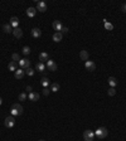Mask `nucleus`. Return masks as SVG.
I'll return each mask as SVG.
<instances>
[{
  "instance_id": "1",
  "label": "nucleus",
  "mask_w": 126,
  "mask_h": 141,
  "mask_svg": "<svg viewBox=\"0 0 126 141\" xmlns=\"http://www.w3.org/2000/svg\"><path fill=\"white\" fill-rule=\"evenodd\" d=\"M23 113V107L19 103H14L11 106V116H19Z\"/></svg>"
},
{
  "instance_id": "2",
  "label": "nucleus",
  "mask_w": 126,
  "mask_h": 141,
  "mask_svg": "<svg viewBox=\"0 0 126 141\" xmlns=\"http://www.w3.org/2000/svg\"><path fill=\"white\" fill-rule=\"evenodd\" d=\"M107 134H109V131H107L106 127H98V129L95 131V135H96L98 139H103V137H106Z\"/></svg>"
},
{
  "instance_id": "3",
  "label": "nucleus",
  "mask_w": 126,
  "mask_h": 141,
  "mask_svg": "<svg viewBox=\"0 0 126 141\" xmlns=\"http://www.w3.org/2000/svg\"><path fill=\"white\" fill-rule=\"evenodd\" d=\"M93 137H95V132L91 131V130H86L83 132V139H85V141H93Z\"/></svg>"
},
{
  "instance_id": "4",
  "label": "nucleus",
  "mask_w": 126,
  "mask_h": 141,
  "mask_svg": "<svg viewBox=\"0 0 126 141\" xmlns=\"http://www.w3.org/2000/svg\"><path fill=\"white\" fill-rule=\"evenodd\" d=\"M19 66L22 67V69H27L30 67V60L28 58H23V59H20L19 60Z\"/></svg>"
},
{
  "instance_id": "5",
  "label": "nucleus",
  "mask_w": 126,
  "mask_h": 141,
  "mask_svg": "<svg viewBox=\"0 0 126 141\" xmlns=\"http://www.w3.org/2000/svg\"><path fill=\"white\" fill-rule=\"evenodd\" d=\"M4 124L6 127H13L15 125V120H14V116H8L4 121Z\"/></svg>"
},
{
  "instance_id": "6",
  "label": "nucleus",
  "mask_w": 126,
  "mask_h": 141,
  "mask_svg": "<svg viewBox=\"0 0 126 141\" xmlns=\"http://www.w3.org/2000/svg\"><path fill=\"white\" fill-rule=\"evenodd\" d=\"M37 10L44 13V11L47 10V4H46L44 1H38V4H37Z\"/></svg>"
},
{
  "instance_id": "7",
  "label": "nucleus",
  "mask_w": 126,
  "mask_h": 141,
  "mask_svg": "<svg viewBox=\"0 0 126 141\" xmlns=\"http://www.w3.org/2000/svg\"><path fill=\"white\" fill-rule=\"evenodd\" d=\"M85 66H86V69H87V71H90V72H93V71L96 69V64L92 62V60H87Z\"/></svg>"
},
{
  "instance_id": "8",
  "label": "nucleus",
  "mask_w": 126,
  "mask_h": 141,
  "mask_svg": "<svg viewBox=\"0 0 126 141\" xmlns=\"http://www.w3.org/2000/svg\"><path fill=\"white\" fill-rule=\"evenodd\" d=\"M39 60H40L42 63L48 62V60H49V55H48V53H46V52H42V53L39 54Z\"/></svg>"
},
{
  "instance_id": "9",
  "label": "nucleus",
  "mask_w": 126,
  "mask_h": 141,
  "mask_svg": "<svg viewBox=\"0 0 126 141\" xmlns=\"http://www.w3.org/2000/svg\"><path fill=\"white\" fill-rule=\"evenodd\" d=\"M52 25H53V29H54V30H57V32H61V30H62V28H63V25L61 24L59 20H54Z\"/></svg>"
},
{
  "instance_id": "10",
  "label": "nucleus",
  "mask_w": 126,
  "mask_h": 141,
  "mask_svg": "<svg viewBox=\"0 0 126 141\" xmlns=\"http://www.w3.org/2000/svg\"><path fill=\"white\" fill-rule=\"evenodd\" d=\"M47 68H48L49 71H53V72H54V71H57V64L53 62V60L49 59L48 62H47Z\"/></svg>"
},
{
  "instance_id": "11",
  "label": "nucleus",
  "mask_w": 126,
  "mask_h": 141,
  "mask_svg": "<svg viewBox=\"0 0 126 141\" xmlns=\"http://www.w3.org/2000/svg\"><path fill=\"white\" fill-rule=\"evenodd\" d=\"M35 14H37V8L30 6V8H28V9H27V15H28L29 18H33Z\"/></svg>"
},
{
  "instance_id": "12",
  "label": "nucleus",
  "mask_w": 126,
  "mask_h": 141,
  "mask_svg": "<svg viewBox=\"0 0 126 141\" xmlns=\"http://www.w3.org/2000/svg\"><path fill=\"white\" fill-rule=\"evenodd\" d=\"M10 25H11V28H18V25H19V19L16 18V16H13L11 19H10Z\"/></svg>"
},
{
  "instance_id": "13",
  "label": "nucleus",
  "mask_w": 126,
  "mask_h": 141,
  "mask_svg": "<svg viewBox=\"0 0 126 141\" xmlns=\"http://www.w3.org/2000/svg\"><path fill=\"white\" fill-rule=\"evenodd\" d=\"M13 34H14L15 38H22L23 37V30L20 28H15V29H13Z\"/></svg>"
},
{
  "instance_id": "14",
  "label": "nucleus",
  "mask_w": 126,
  "mask_h": 141,
  "mask_svg": "<svg viewBox=\"0 0 126 141\" xmlns=\"http://www.w3.org/2000/svg\"><path fill=\"white\" fill-rule=\"evenodd\" d=\"M32 35H33L34 38H39V37L42 35V30H40L39 28H33V29H32Z\"/></svg>"
},
{
  "instance_id": "15",
  "label": "nucleus",
  "mask_w": 126,
  "mask_h": 141,
  "mask_svg": "<svg viewBox=\"0 0 126 141\" xmlns=\"http://www.w3.org/2000/svg\"><path fill=\"white\" fill-rule=\"evenodd\" d=\"M88 52L87 50H81L79 52V57H81V59L82 60H86V62H87V60H88Z\"/></svg>"
},
{
  "instance_id": "16",
  "label": "nucleus",
  "mask_w": 126,
  "mask_h": 141,
  "mask_svg": "<svg viewBox=\"0 0 126 141\" xmlns=\"http://www.w3.org/2000/svg\"><path fill=\"white\" fill-rule=\"evenodd\" d=\"M24 73H25V72H24L23 69H16L14 76H15V78H16V79H22V78H23V76H24Z\"/></svg>"
},
{
  "instance_id": "17",
  "label": "nucleus",
  "mask_w": 126,
  "mask_h": 141,
  "mask_svg": "<svg viewBox=\"0 0 126 141\" xmlns=\"http://www.w3.org/2000/svg\"><path fill=\"white\" fill-rule=\"evenodd\" d=\"M29 99H30V101H34V102H35V101H38V99H39V93H37V92H30V93H29Z\"/></svg>"
},
{
  "instance_id": "18",
  "label": "nucleus",
  "mask_w": 126,
  "mask_h": 141,
  "mask_svg": "<svg viewBox=\"0 0 126 141\" xmlns=\"http://www.w3.org/2000/svg\"><path fill=\"white\" fill-rule=\"evenodd\" d=\"M53 40H54V42H61V40H62V33L61 32H56L54 34H53Z\"/></svg>"
},
{
  "instance_id": "19",
  "label": "nucleus",
  "mask_w": 126,
  "mask_h": 141,
  "mask_svg": "<svg viewBox=\"0 0 126 141\" xmlns=\"http://www.w3.org/2000/svg\"><path fill=\"white\" fill-rule=\"evenodd\" d=\"M40 85L43 86L44 88H46V87H48V86H49V79H48L47 77H43V78L40 79Z\"/></svg>"
},
{
  "instance_id": "20",
  "label": "nucleus",
  "mask_w": 126,
  "mask_h": 141,
  "mask_svg": "<svg viewBox=\"0 0 126 141\" xmlns=\"http://www.w3.org/2000/svg\"><path fill=\"white\" fill-rule=\"evenodd\" d=\"M103 25H105V29L106 30H112L114 29V25L111 23H109L107 20H105V19H103Z\"/></svg>"
},
{
  "instance_id": "21",
  "label": "nucleus",
  "mask_w": 126,
  "mask_h": 141,
  "mask_svg": "<svg viewBox=\"0 0 126 141\" xmlns=\"http://www.w3.org/2000/svg\"><path fill=\"white\" fill-rule=\"evenodd\" d=\"M3 30H4L5 33H11V32H13V28H11L10 24H4V25H3Z\"/></svg>"
},
{
  "instance_id": "22",
  "label": "nucleus",
  "mask_w": 126,
  "mask_h": 141,
  "mask_svg": "<svg viewBox=\"0 0 126 141\" xmlns=\"http://www.w3.org/2000/svg\"><path fill=\"white\" fill-rule=\"evenodd\" d=\"M44 69H46V64H44V63H42V62L37 63V71H39V72H43Z\"/></svg>"
},
{
  "instance_id": "23",
  "label": "nucleus",
  "mask_w": 126,
  "mask_h": 141,
  "mask_svg": "<svg viewBox=\"0 0 126 141\" xmlns=\"http://www.w3.org/2000/svg\"><path fill=\"white\" fill-rule=\"evenodd\" d=\"M109 83H110V86H111V87H114V88H115V86L117 85V81H116V78H115V77H110V78H109Z\"/></svg>"
},
{
  "instance_id": "24",
  "label": "nucleus",
  "mask_w": 126,
  "mask_h": 141,
  "mask_svg": "<svg viewBox=\"0 0 126 141\" xmlns=\"http://www.w3.org/2000/svg\"><path fill=\"white\" fill-rule=\"evenodd\" d=\"M8 68H9V71L15 72V71H16V63H15V62H10V63L8 64Z\"/></svg>"
},
{
  "instance_id": "25",
  "label": "nucleus",
  "mask_w": 126,
  "mask_h": 141,
  "mask_svg": "<svg viewBox=\"0 0 126 141\" xmlns=\"http://www.w3.org/2000/svg\"><path fill=\"white\" fill-rule=\"evenodd\" d=\"M51 91L58 92V91H59V85H58V83H52V85H51Z\"/></svg>"
},
{
  "instance_id": "26",
  "label": "nucleus",
  "mask_w": 126,
  "mask_h": 141,
  "mask_svg": "<svg viewBox=\"0 0 126 141\" xmlns=\"http://www.w3.org/2000/svg\"><path fill=\"white\" fill-rule=\"evenodd\" d=\"M11 59H13V62H18L19 63V60H20V57H19V54L18 53H13V55H11Z\"/></svg>"
},
{
  "instance_id": "27",
  "label": "nucleus",
  "mask_w": 126,
  "mask_h": 141,
  "mask_svg": "<svg viewBox=\"0 0 126 141\" xmlns=\"http://www.w3.org/2000/svg\"><path fill=\"white\" fill-rule=\"evenodd\" d=\"M30 53V48L28 47V46H25V47H23V54H25V55H28Z\"/></svg>"
},
{
  "instance_id": "28",
  "label": "nucleus",
  "mask_w": 126,
  "mask_h": 141,
  "mask_svg": "<svg viewBox=\"0 0 126 141\" xmlns=\"http://www.w3.org/2000/svg\"><path fill=\"white\" fill-rule=\"evenodd\" d=\"M25 73H27L28 76H33V74H34V71H33V68H30V67H29V68H27V69H25Z\"/></svg>"
},
{
  "instance_id": "29",
  "label": "nucleus",
  "mask_w": 126,
  "mask_h": 141,
  "mask_svg": "<svg viewBox=\"0 0 126 141\" xmlns=\"http://www.w3.org/2000/svg\"><path fill=\"white\" fill-rule=\"evenodd\" d=\"M107 93H109V96H115L116 91H115V88H114V87H111V88L109 90V92H107Z\"/></svg>"
},
{
  "instance_id": "30",
  "label": "nucleus",
  "mask_w": 126,
  "mask_h": 141,
  "mask_svg": "<svg viewBox=\"0 0 126 141\" xmlns=\"http://www.w3.org/2000/svg\"><path fill=\"white\" fill-rule=\"evenodd\" d=\"M25 98H27V94L25 93H20L19 94V101H24Z\"/></svg>"
},
{
  "instance_id": "31",
  "label": "nucleus",
  "mask_w": 126,
  "mask_h": 141,
  "mask_svg": "<svg viewBox=\"0 0 126 141\" xmlns=\"http://www.w3.org/2000/svg\"><path fill=\"white\" fill-rule=\"evenodd\" d=\"M43 94H44V96H48V94H49V90H48V87H46V88L43 90Z\"/></svg>"
},
{
  "instance_id": "32",
  "label": "nucleus",
  "mask_w": 126,
  "mask_h": 141,
  "mask_svg": "<svg viewBox=\"0 0 126 141\" xmlns=\"http://www.w3.org/2000/svg\"><path fill=\"white\" fill-rule=\"evenodd\" d=\"M62 30H63V33H67V32H68V28H67V27H63Z\"/></svg>"
},
{
  "instance_id": "33",
  "label": "nucleus",
  "mask_w": 126,
  "mask_h": 141,
  "mask_svg": "<svg viewBox=\"0 0 126 141\" xmlns=\"http://www.w3.org/2000/svg\"><path fill=\"white\" fill-rule=\"evenodd\" d=\"M122 11L126 13V4H122Z\"/></svg>"
},
{
  "instance_id": "34",
  "label": "nucleus",
  "mask_w": 126,
  "mask_h": 141,
  "mask_svg": "<svg viewBox=\"0 0 126 141\" xmlns=\"http://www.w3.org/2000/svg\"><path fill=\"white\" fill-rule=\"evenodd\" d=\"M27 91H28V92H32V87H30V86H27Z\"/></svg>"
},
{
  "instance_id": "35",
  "label": "nucleus",
  "mask_w": 126,
  "mask_h": 141,
  "mask_svg": "<svg viewBox=\"0 0 126 141\" xmlns=\"http://www.w3.org/2000/svg\"><path fill=\"white\" fill-rule=\"evenodd\" d=\"M1 103H3V99H1V97H0V106H1Z\"/></svg>"
},
{
  "instance_id": "36",
  "label": "nucleus",
  "mask_w": 126,
  "mask_h": 141,
  "mask_svg": "<svg viewBox=\"0 0 126 141\" xmlns=\"http://www.w3.org/2000/svg\"><path fill=\"white\" fill-rule=\"evenodd\" d=\"M39 141H44V140H39Z\"/></svg>"
}]
</instances>
